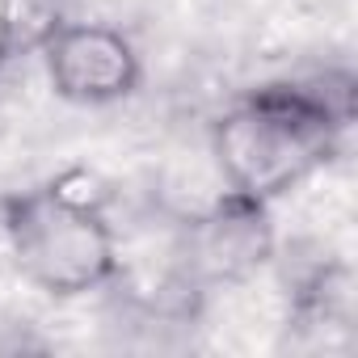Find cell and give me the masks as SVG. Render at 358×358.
<instances>
[{
    "instance_id": "obj_1",
    "label": "cell",
    "mask_w": 358,
    "mask_h": 358,
    "mask_svg": "<svg viewBox=\"0 0 358 358\" xmlns=\"http://www.w3.org/2000/svg\"><path fill=\"white\" fill-rule=\"evenodd\" d=\"M341 114L308 89H262L211 127V164L220 186L249 203H274L329 164Z\"/></svg>"
},
{
    "instance_id": "obj_2",
    "label": "cell",
    "mask_w": 358,
    "mask_h": 358,
    "mask_svg": "<svg viewBox=\"0 0 358 358\" xmlns=\"http://www.w3.org/2000/svg\"><path fill=\"white\" fill-rule=\"evenodd\" d=\"M5 236L22 278L47 295H85L118 274V245L106 215L72 207L47 186L9 199Z\"/></svg>"
},
{
    "instance_id": "obj_3",
    "label": "cell",
    "mask_w": 358,
    "mask_h": 358,
    "mask_svg": "<svg viewBox=\"0 0 358 358\" xmlns=\"http://www.w3.org/2000/svg\"><path fill=\"white\" fill-rule=\"evenodd\" d=\"M51 89L72 106H110L139 89L135 43L106 22H68L43 47Z\"/></svg>"
},
{
    "instance_id": "obj_4",
    "label": "cell",
    "mask_w": 358,
    "mask_h": 358,
    "mask_svg": "<svg viewBox=\"0 0 358 358\" xmlns=\"http://www.w3.org/2000/svg\"><path fill=\"white\" fill-rule=\"evenodd\" d=\"M274 253V228L266 220V203H249L241 194H220L207 211L190 215L186 262L207 282L249 278Z\"/></svg>"
},
{
    "instance_id": "obj_5",
    "label": "cell",
    "mask_w": 358,
    "mask_h": 358,
    "mask_svg": "<svg viewBox=\"0 0 358 358\" xmlns=\"http://www.w3.org/2000/svg\"><path fill=\"white\" fill-rule=\"evenodd\" d=\"M68 26L64 0H0V47L13 55H43V47Z\"/></svg>"
},
{
    "instance_id": "obj_6",
    "label": "cell",
    "mask_w": 358,
    "mask_h": 358,
    "mask_svg": "<svg viewBox=\"0 0 358 358\" xmlns=\"http://www.w3.org/2000/svg\"><path fill=\"white\" fill-rule=\"evenodd\" d=\"M47 190H51L55 199H64V203H72V207H80V211H97V215H106V207H110V199H114V186L106 182L97 169H85V164H72V169H64L59 177H51Z\"/></svg>"
},
{
    "instance_id": "obj_7",
    "label": "cell",
    "mask_w": 358,
    "mask_h": 358,
    "mask_svg": "<svg viewBox=\"0 0 358 358\" xmlns=\"http://www.w3.org/2000/svg\"><path fill=\"white\" fill-rule=\"evenodd\" d=\"M5 64H9V51H5V47H0V68H5Z\"/></svg>"
}]
</instances>
